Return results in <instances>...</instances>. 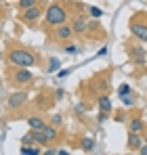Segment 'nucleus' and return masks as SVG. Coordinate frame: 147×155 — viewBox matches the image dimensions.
<instances>
[{
  "mask_svg": "<svg viewBox=\"0 0 147 155\" xmlns=\"http://www.w3.org/2000/svg\"><path fill=\"white\" fill-rule=\"evenodd\" d=\"M130 29H132V36L135 38H139L141 42H147V23H132L130 25Z\"/></svg>",
  "mask_w": 147,
  "mask_h": 155,
  "instance_id": "20e7f679",
  "label": "nucleus"
},
{
  "mask_svg": "<svg viewBox=\"0 0 147 155\" xmlns=\"http://www.w3.org/2000/svg\"><path fill=\"white\" fill-rule=\"evenodd\" d=\"M80 147H82V151H86V153H88V151H93V149H95V140H93V138H84Z\"/></svg>",
  "mask_w": 147,
  "mask_h": 155,
  "instance_id": "f3484780",
  "label": "nucleus"
},
{
  "mask_svg": "<svg viewBox=\"0 0 147 155\" xmlns=\"http://www.w3.org/2000/svg\"><path fill=\"white\" fill-rule=\"evenodd\" d=\"M15 82H19V84H27V82H32V74L27 71V67H21V69L15 74Z\"/></svg>",
  "mask_w": 147,
  "mask_h": 155,
  "instance_id": "6e6552de",
  "label": "nucleus"
},
{
  "mask_svg": "<svg viewBox=\"0 0 147 155\" xmlns=\"http://www.w3.org/2000/svg\"><path fill=\"white\" fill-rule=\"evenodd\" d=\"M139 153H141V155H147V143H145V147H141V149H139Z\"/></svg>",
  "mask_w": 147,
  "mask_h": 155,
  "instance_id": "bb28decb",
  "label": "nucleus"
},
{
  "mask_svg": "<svg viewBox=\"0 0 147 155\" xmlns=\"http://www.w3.org/2000/svg\"><path fill=\"white\" fill-rule=\"evenodd\" d=\"M67 74H70V69H61V71L57 74V78H65V76H67Z\"/></svg>",
  "mask_w": 147,
  "mask_h": 155,
  "instance_id": "a878e982",
  "label": "nucleus"
},
{
  "mask_svg": "<svg viewBox=\"0 0 147 155\" xmlns=\"http://www.w3.org/2000/svg\"><path fill=\"white\" fill-rule=\"evenodd\" d=\"M9 61H11L13 65H17V67H32V65H36V57L29 51H25V48H15V51H11Z\"/></svg>",
  "mask_w": 147,
  "mask_h": 155,
  "instance_id": "f257e3e1",
  "label": "nucleus"
},
{
  "mask_svg": "<svg viewBox=\"0 0 147 155\" xmlns=\"http://www.w3.org/2000/svg\"><path fill=\"white\" fill-rule=\"evenodd\" d=\"M40 6H29V8H25L23 11V21H36V19H40Z\"/></svg>",
  "mask_w": 147,
  "mask_h": 155,
  "instance_id": "39448f33",
  "label": "nucleus"
},
{
  "mask_svg": "<svg viewBox=\"0 0 147 155\" xmlns=\"http://www.w3.org/2000/svg\"><path fill=\"white\" fill-rule=\"evenodd\" d=\"M120 101H122L124 105H132V99H130L128 94H120Z\"/></svg>",
  "mask_w": 147,
  "mask_h": 155,
  "instance_id": "b1692460",
  "label": "nucleus"
},
{
  "mask_svg": "<svg viewBox=\"0 0 147 155\" xmlns=\"http://www.w3.org/2000/svg\"><path fill=\"white\" fill-rule=\"evenodd\" d=\"M21 153L23 155H40V149H32V147L23 145V147H21Z\"/></svg>",
  "mask_w": 147,
  "mask_h": 155,
  "instance_id": "a211bd4d",
  "label": "nucleus"
},
{
  "mask_svg": "<svg viewBox=\"0 0 147 155\" xmlns=\"http://www.w3.org/2000/svg\"><path fill=\"white\" fill-rule=\"evenodd\" d=\"M128 149L130 151H139L141 149V136H139V132H130L128 134Z\"/></svg>",
  "mask_w": 147,
  "mask_h": 155,
  "instance_id": "0eeeda50",
  "label": "nucleus"
},
{
  "mask_svg": "<svg viewBox=\"0 0 147 155\" xmlns=\"http://www.w3.org/2000/svg\"><path fill=\"white\" fill-rule=\"evenodd\" d=\"M72 29H74V34H84V31L88 29V23H86V19H82V17H78V19L74 21Z\"/></svg>",
  "mask_w": 147,
  "mask_h": 155,
  "instance_id": "9d476101",
  "label": "nucleus"
},
{
  "mask_svg": "<svg viewBox=\"0 0 147 155\" xmlns=\"http://www.w3.org/2000/svg\"><path fill=\"white\" fill-rule=\"evenodd\" d=\"M59 67H61V61L53 57V59H50V61H49V67H46V71H49V74H55V71H57Z\"/></svg>",
  "mask_w": 147,
  "mask_h": 155,
  "instance_id": "dca6fc26",
  "label": "nucleus"
},
{
  "mask_svg": "<svg viewBox=\"0 0 147 155\" xmlns=\"http://www.w3.org/2000/svg\"><path fill=\"white\" fill-rule=\"evenodd\" d=\"M141 130H143V120H141V117H132V122H130V132H139V134H141Z\"/></svg>",
  "mask_w": 147,
  "mask_h": 155,
  "instance_id": "2eb2a0df",
  "label": "nucleus"
},
{
  "mask_svg": "<svg viewBox=\"0 0 147 155\" xmlns=\"http://www.w3.org/2000/svg\"><path fill=\"white\" fill-rule=\"evenodd\" d=\"M132 57H135V63H137V65H143L145 52H143V48H141V46H135V48H132Z\"/></svg>",
  "mask_w": 147,
  "mask_h": 155,
  "instance_id": "4468645a",
  "label": "nucleus"
},
{
  "mask_svg": "<svg viewBox=\"0 0 147 155\" xmlns=\"http://www.w3.org/2000/svg\"><path fill=\"white\" fill-rule=\"evenodd\" d=\"M118 94H130V86H128V84H120Z\"/></svg>",
  "mask_w": 147,
  "mask_h": 155,
  "instance_id": "aec40b11",
  "label": "nucleus"
},
{
  "mask_svg": "<svg viewBox=\"0 0 147 155\" xmlns=\"http://www.w3.org/2000/svg\"><path fill=\"white\" fill-rule=\"evenodd\" d=\"M42 132H44V136H46V140H57V136H59V130L55 128V126H44L42 128Z\"/></svg>",
  "mask_w": 147,
  "mask_h": 155,
  "instance_id": "f8f14e48",
  "label": "nucleus"
},
{
  "mask_svg": "<svg viewBox=\"0 0 147 155\" xmlns=\"http://www.w3.org/2000/svg\"><path fill=\"white\" fill-rule=\"evenodd\" d=\"M65 17H67V13H65V8H63L61 4H50L46 15H44L46 23H49V25H55V27L65 23Z\"/></svg>",
  "mask_w": 147,
  "mask_h": 155,
  "instance_id": "f03ea898",
  "label": "nucleus"
},
{
  "mask_svg": "<svg viewBox=\"0 0 147 155\" xmlns=\"http://www.w3.org/2000/svg\"><path fill=\"white\" fill-rule=\"evenodd\" d=\"M32 136H34V143H38V145H46V143H49L42 130H34L32 128Z\"/></svg>",
  "mask_w": 147,
  "mask_h": 155,
  "instance_id": "ddd939ff",
  "label": "nucleus"
},
{
  "mask_svg": "<svg viewBox=\"0 0 147 155\" xmlns=\"http://www.w3.org/2000/svg\"><path fill=\"white\" fill-rule=\"evenodd\" d=\"M34 4H36V0H19V6H21V11L29 8V6H34Z\"/></svg>",
  "mask_w": 147,
  "mask_h": 155,
  "instance_id": "6ab92c4d",
  "label": "nucleus"
},
{
  "mask_svg": "<svg viewBox=\"0 0 147 155\" xmlns=\"http://www.w3.org/2000/svg\"><path fill=\"white\" fill-rule=\"evenodd\" d=\"M27 126L34 130H42L46 126V122L42 120V117H38V115H32V117H27Z\"/></svg>",
  "mask_w": 147,
  "mask_h": 155,
  "instance_id": "1a4fd4ad",
  "label": "nucleus"
},
{
  "mask_svg": "<svg viewBox=\"0 0 147 155\" xmlns=\"http://www.w3.org/2000/svg\"><path fill=\"white\" fill-rule=\"evenodd\" d=\"M88 13H91V15H93V17H101V15H103V11H101V8H99V6H91V11H88Z\"/></svg>",
  "mask_w": 147,
  "mask_h": 155,
  "instance_id": "412c9836",
  "label": "nucleus"
},
{
  "mask_svg": "<svg viewBox=\"0 0 147 155\" xmlns=\"http://www.w3.org/2000/svg\"><path fill=\"white\" fill-rule=\"evenodd\" d=\"M25 101H27V94L25 92H15V94H11V99L6 101V107L9 109H19V107H23Z\"/></svg>",
  "mask_w": 147,
  "mask_h": 155,
  "instance_id": "7ed1b4c3",
  "label": "nucleus"
},
{
  "mask_svg": "<svg viewBox=\"0 0 147 155\" xmlns=\"http://www.w3.org/2000/svg\"><path fill=\"white\" fill-rule=\"evenodd\" d=\"M0 59H2V52H0Z\"/></svg>",
  "mask_w": 147,
  "mask_h": 155,
  "instance_id": "c85d7f7f",
  "label": "nucleus"
},
{
  "mask_svg": "<svg viewBox=\"0 0 147 155\" xmlns=\"http://www.w3.org/2000/svg\"><path fill=\"white\" fill-rule=\"evenodd\" d=\"M72 36H74V29L70 25H65V23L57 25V40H70Z\"/></svg>",
  "mask_w": 147,
  "mask_h": 155,
  "instance_id": "423d86ee",
  "label": "nucleus"
},
{
  "mask_svg": "<svg viewBox=\"0 0 147 155\" xmlns=\"http://www.w3.org/2000/svg\"><path fill=\"white\" fill-rule=\"evenodd\" d=\"M145 143H147V134H145Z\"/></svg>",
  "mask_w": 147,
  "mask_h": 155,
  "instance_id": "cd10ccee",
  "label": "nucleus"
},
{
  "mask_svg": "<svg viewBox=\"0 0 147 155\" xmlns=\"http://www.w3.org/2000/svg\"><path fill=\"white\" fill-rule=\"evenodd\" d=\"M65 52H67V54H78V48H76L74 44H67V46H65Z\"/></svg>",
  "mask_w": 147,
  "mask_h": 155,
  "instance_id": "5701e85b",
  "label": "nucleus"
},
{
  "mask_svg": "<svg viewBox=\"0 0 147 155\" xmlns=\"http://www.w3.org/2000/svg\"><path fill=\"white\" fill-rule=\"evenodd\" d=\"M34 143V136H32V132L29 134H25L23 138H21V145H32Z\"/></svg>",
  "mask_w": 147,
  "mask_h": 155,
  "instance_id": "4be33fe9",
  "label": "nucleus"
},
{
  "mask_svg": "<svg viewBox=\"0 0 147 155\" xmlns=\"http://www.w3.org/2000/svg\"><path fill=\"white\" fill-rule=\"evenodd\" d=\"M50 120H53V124H55V126H57V124H61V115H59V113H53V117H50Z\"/></svg>",
  "mask_w": 147,
  "mask_h": 155,
  "instance_id": "393cba45",
  "label": "nucleus"
},
{
  "mask_svg": "<svg viewBox=\"0 0 147 155\" xmlns=\"http://www.w3.org/2000/svg\"><path fill=\"white\" fill-rule=\"evenodd\" d=\"M99 109H101L103 113H109V111H111V101H109L107 94H101V97H99Z\"/></svg>",
  "mask_w": 147,
  "mask_h": 155,
  "instance_id": "9b49d317",
  "label": "nucleus"
}]
</instances>
